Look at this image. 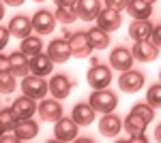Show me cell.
I'll return each instance as SVG.
<instances>
[{
    "mask_svg": "<svg viewBox=\"0 0 161 143\" xmlns=\"http://www.w3.org/2000/svg\"><path fill=\"white\" fill-rule=\"evenodd\" d=\"M88 103L95 107L97 113H112L116 105H118V96L112 90L103 88V90H92V94L88 96Z\"/></svg>",
    "mask_w": 161,
    "mask_h": 143,
    "instance_id": "cell-1",
    "label": "cell"
},
{
    "mask_svg": "<svg viewBox=\"0 0 161 143\" xmlns=\"http://www.w3.org/2000/svg\"><path fill=\"white\" fill-rule=\"evenodd\" d=\"M86 81L92 90H103L112 84V69L105 64H92L86 73Z\"/></svg>",
    "mask_w": 161,
    "mask_h": 143,
    "instance_id": "cell-2",
    "label": "cell"
},
{
    "mask_svg": "<svg viewBox=\"0 0 161 143\" xmlns=\"http://www.w3.org/2000/svg\"><path fill=\"white\" fill-rule=\"evenodd\" d=\"M80 132V124L73 118H64L54 122V139L56 141H75Z\"/></svg>",
    "mask_w": 161,
    "mask_h": 143,
    "instance_id": "cell-3",
    "label": "cell"
},
{
    "mask_svg": "<svg viewBox=\"0 0 161 143\" xmlns=\"http://www.w3.org/2000/svg\"><path fill=\"white\" fill-rule=\"evenodd\" d=\"M22 92L26 96H30V98H43V96L50 92V84L43 77L30 73V75H26L24 81H22Z\"/></svg>",
    "mask_w": 161,
    "mask_h": 143,
    "instance_id": "cell-4",
    "label": "cell"
},
{
    "mask_svg": "<svg viewBox=\"0 0 161 143\" xmlns=\"http://www.w3.org/2000/svg\"><path fill=\"white\" fill-rule=\"evenodd\" d=\"M142 85H144V73L142 71H133V69H129V71L120 73V77H118V88L127 92V94H136L142 90Z\"/></svg>",
    "mask_w": 161,
    "mask_h": 143,
    "instance_id": "cell-5",
    "label": "cell"
},
{
    "mask_svg": "<svg viewBox=\"0 0 161 143\" xmlns=\"http://www.w3.org/2000/svg\"><path fill=\"white\" fill-rule=\"evenodd\" d=\"M133 58L140 62H153V60L159 58V45L153 43V38L146 41H133Z\"/></svg>",
    "mask_w": 161,
    "mask_h": 143,
    "instance_id": "cell-6",
    "label": "cell"
},
{
    "mask_svg": "<svg viewBox=\"0 0 161 143\" xmlns=\"http://www.w3.org/2000/svg\"><path fill=\"white\" fill-rule=\"evenodd\" d=\"M35 100H37V98H30V96L24 94L22 98H17L11 105V111H13V115H15L17 122H19V120H30L35 113H39V105Z\"/></svg>",
    "mask_w": 161,
    "mask_h": 143,
    "instance_id": "cell-7",
    "label": "cell"
},
{
    "mask_svg": "<svg viewBox=\"0 0 161 143\" xmlns=\"http://www.w3.org/2000/svg\"><path fill=\"white\" fill-rule=\"evenodd\" d=\"M56 15L50 11H45V9H39L35 15H32V28H35V32L37 34H52L54 32V28H56Z\"/></svg>",
    "mask_w": 161,
    "mask_h": 143,
    "instance_id": "cell-8",
    "label": "cell"
},
{
    "mask_svg": "<svg viewBox=\"0 0 161 143\" xmlns=\"http://www.w3.org/2000/svg\"><path fill=\"white\" fill-rule=\"evenodd\" d=\"M133 51L131 49H127V47H116V49H112V54H110V64H112V69L114 71H129V69H133Z\"/></svg>",
    "mask_w": 161,
    "mask_h": 143,
    "instance_id": "cell-9",
    "label": "cell"
},
{
    "mask_svg": "<svg viewBox=\"0 0 161 143\" xmlns=\"http://www.w3.org/2000/svg\"><path fill=\"white\" fill-rule=\"evenodd\" d=\"M69 45H71V51H73L75 58H88L95 51L90 38H88V32H75V34H71Z\"/></svg>",
    "mask_w": 161,
    "mask_h": 143,
    "instance_id": "cell-10",
    "label": "cell"
},
{
    "mask_svg": "<svg viewBox=\"0 0 161 143\" xmlns=\"http://www.w3.org/2000/svg\"><path fill=\"white\" fill-rule=\"evenodd\" d=\"M39 115L43 122H56V120L62 118V105L58 98H43L39 103Z\"/></svg>",
    "mask_w": 161,
    "mask_h": 143,
    "instance_id": "cell-11",
    "label": "cell"
},
{
    "mask_svg": "<svg viewBox=\"0 0 161 143\" xmlns=\"http://www.w3.org/2000/svg\"><path fill=\"white\" fill-rule=\"evenodd\" d=\"M47 54H50V58L54 62H67V60L73 56V51H71V45H69V41L67 38H54L50 45H47Z\"/></svg>",
    "mask_w": 161,
    "mask_h": 143,
    "instance_id": "cell-12",
    "label": "cell"
},
{
    "mask_svg": "<svg viewBox=\"0 0 161 143\" xmlns=\"http://www.w3.org/2000/svg\"><path fill=\"white\" fill-rule=\"evenodd\" d=\"M71 90H73V81H71L67 75H54V77H52V81H50V94L54 96V98H58V100L69 98Z\"/></svg>",
    "mask_w": 161,
    "mask_h": 143,
    "instance_id": "cell-13",
    "label": "cell"
},
{
    "mask_svg": "<svg viewBox=\"0 0 161 143\" xmlns=\"http://www.w3.org/2000/svg\"><path fill=\"white\" fill-rule=\"evenodd\" d=\"M120 24H123V13L120 11H114V9H108V7L101 9L99 17H97V26L99 28L112 32V30H118Z\"/></svg>",
    "mask_w": 161,
    "mask_h": 143,
    "instance_id": "cell-14",
    "label": "cell"
},
{
    "mask_svg": "<svg viewBox=\"0 0 161 143\" xmlns=\"http://www.w3.org/2000/svg\"><path fill=\"white\" fill-rule=\"evenodd\" d=\"M120 128H125L123 120L114 113H103V118L99 120V132L103 137H118Z\"/></svg>",
    "mask_w": 161,
    "mask_h": 143,
    "instance_id": "cell-15",
    "label": "cell"
},
{
    "mask_svg": "<svg viewBox=\"0 0 161 143\" xmlns=\"http://www.w3.org/2000/svg\"><path fill=\"white\" fill-rule=\"evenodd\" d=\"M153 30H155V24L150 19H131L129 36L133 41H146V38L153 36Z\"/></svg>",
    "mask_w": 161,
    "mask_h": 143,
    "instance_id": "cell-16",
    "label": "cell"
},
{
    "mask_svg": "<svg viewBox=\"0 0 161 143\" xmlns=\"http://www.w3.org/2000/svg\"><path fill=\"white\" fill-rule=\"evenodd\" d=\"M7 26L11 30V36H15V38H26V36H30V32L35 30L32 28V19H28L26 15H15Z\"/></svg>",
    "mask_w": 161,
    "mask_h": 143,
    "instance_id": "cell-17",
    "label": "cell"
},
{
    "mask_svg": "<svg viewBox=\"0 0 161 143\" xmlns=\"http://www.w3.org/2000/svg\"><path fill=\"white\" fill-rule=\"evenodd\" d=\"M75 9H77V15H80L82 22H92V19L99 17L101 2L99 0H77Z\"/></svg>",
    "mask_w": 161,
    "mask_h": 143,
    "instance_id": "cell-18",
    "label": "cell"
},
{
    "mask_svg": "<svg viewBox=\"0 0 161 143\" xmlns=\"http://www.w3.org/2000/svg\"><path fill=\"white\" fill-rule=\"evenodd\" d=\"M54 71V60L50 58V54H39L35 58H30V73L39 75V77H47Z\"/></svg>",
    "mask_w": 161,
    "mask_h": 143,
    "instance_id": "cell-19",
    "label": "cell"
},
{
    "mask_svg": "<svg viewBox=\"0 0 161 143\" xmlns=\"http://www.w3.org/2000/svg\"><path fill=\"white\" fill-rule=\"evenodd\" d=\"M95 115H97V111H95V107L90 103H77L73 107V111H71V118L80 126H90L95 122Z\"/></svg>",
    "mask_w": 161,
    "mask_h": 143,
    "instance_id": "cell-20",
    "label": "cell"
},
{
    "mask_svg": "<svg viewBox=\"0 0 161 143\" xmlns=\"http://www.w3.org/2000/svg\"><path fill=\"white\" fill-rule=\"evenodd\" d=\"M13 132L17 135L19 141H30V139H35L39 135V124L32 118L30 120H19V122H15Z\"/></svg>",
    "mask_w": 161,
    "mask_h": 143,
    "instance_id": "cell-21",
    "label": "cell"
},
{
    "mask_svg": "<svg viewBox=\"0 0 161 143\" xmlns=\"http://www.w3.org/2000/svg\"><path fill=\"white\" fill-rule=\"evenodd\" d=\"M127 13L131 15V19H150L153 2H148V0H129Z\"/></svg>",
    "mask_w": 161,
    "mask_h": 143,
    "instance_id": "cell-22",
    "label": "cell"
},
{
    "mask_svg": "<svg viewBox=\"0 0 161 143\" xmlns=\"http://www.w3.org/2000/svg\"><path fill=\"white\" fill-rule=\"evenodd\" d=\"M9 58H11V73H15L17 77H26L30 73V58L26 56L22 49L13 51Z\"/></svg>",
    "mask_w": 161,
    "mask_h": 143,
    "instance_id": "cell-23",
    "label": "cell"
},
{
    "mask_svg": "<svg viewBox=\"0 0 161 143\" xmlns=\"http://www.w3.org/2000/svg\"><path fill=\"white\" fill-rule=\"evenodd\" d=\"M22 51H24L28 58H35V56H39V54H43V41H41V36L39 34H30L26 36V38H22Z\"/></svg>",
    "mask_w": 161,
    "mask_h": 143,
    "instance_id": "cell-24",
    "label": "cell"
},
{
    "mask_svg": "<svg viewBox=\"0 0 161 143\" xmlns=\"http://www.w3.org/2000/svg\"><path fill=\"white\" fill-rule=\"evenodd\" d=\"M88 38H90V43H92V47L95 49H105L110 47V32L108 30H103V28H90L88 30Z\"/></svg>",
    "mask_w": 161,
    "mask_h": 143,
    "instance_id": "cell-25",
    "label": "cell"
},
{
    "mask_svg": "<svg viewBox=\"0 0 161 143\" xmlns=\"http://www.w3.org/2000/svg\"><path fill=\"white\" fill-rule=\"evenodd\" d=\"M125 130L129 132V135H133V132H144L146 130V126H148V120H144L142 115H137V113H129L127 118H125Z\"/></svg>",
    "mask_w": 161,
    "mask_h": 143,
    "instance_id": "cell-26",
    "label": "cell"
},
{
    "mask_svg": "<svg viewBox=\"0 0 161 143\" xmlns=\"http://www.w3.org/2000/svg\"><path fill=\"white\" fill-rule=\"evenodd\" d=\"M54 15H56V19H58L62 26H69V24H73L75 19H80L75 7H56V13H54Z\"/></svg>",
    "mask_w": 161,
    "mask_h": 143,
    "instance_id": "cell-27",
    "label": "cell"
},
{
    "mask_svg": "<svg viewBox=\"0 0 161 143\" xmlns=\"http://www.w3.org/2000/svg\"><path fill=\"white\" fill-rule=\"evenodd\" d=\"M15 73L11 71H0V92L2 94H13V90L17 88V81H15Z\"/></svg>",
    "mask_w": 161,
    "mask_h": 143,
    "instance_id": "cell-28",
    "label": "cell"
},
{
    "mask_svg": "<svg viewBox=\"0 0 161 143\" xmlns=\"http://www.w3.org/2000/svg\"><path fill=\"white\" fill-rule=\"evenodd\" d=\"M15 122H17V120L13 115L11 107H4L0 111V135H2V132H11L13 126H15Z\"/></svg>",
    "mask_w": 161,
    "mask_h": 143,
    "instance_id": "cell-29",
    "label": "cell"
},
{
    "mask_svg": "<svg viewBox=\"0 0 161 143\" xmlns=\"http://www.w3.org/2000/svg\"><path fill=\"white\" fill-rule=\"evenodd\" d=\"M146 103L153 105L155 109L161 107V84H155L146 90Z\"/></svg>",
    "mask_w": 161,
    "mask_h": 143,
    "instance_id": "cell-30",
    "label": "cell"
},
{
    "mask_svg": "<svg viewBox=\"0 0 161 143\" xmlns=\"http://www.w3.org/2000/svg\"><path fill=\"white\" fill-rule=\"evenodd\" d=\"M131 113H137V115H142L144 120H153L155 118V107L153 105H148V103H137V105H133L131 107Z\"/></svg>",
    "mask_w": 161,
    "mask_h": 143,
    "instance_id": "cell-31",
    "label": "cell"
},
{
    "mask_svg": "<svg viewBox=\"0 0 161 143\" xmlns=\"http://www.w3.org/2000/svg\"><path fill=\"white\" fill-rule=\"evenodd\" d=\"M127 4H129V0H105V7L114 9V11H123V9H127Z\"/></svg>",
    "mask_w": 161,
    "mask_h": 143,
    "instance_id": "cell-32",
    "label": "cell"
},
{
    "mask_svg": "<svg viewBox=\"0 0 161 143\" xmlns=\"http://www.w3.org/2000/svg\"><path fill=\"white\" fill-rule=\"evenodd\" d=\"M9 36H11V30H9V26H2V28H0V47H7V43H9Z\"/></svg>",
    "mask_w": 161,
    "mask_h": 143,
    "instance_id": "cell-33",
    "label": "cell"
},
{
    "mask_svg": "<svg viewBox=\"0 0 161 143\" xmlns=\"http://www.w3.org/2000/svg\"><path fill=\"white\" fill-rule=\"evenodd\" d=\"M127 141H136V143H146L148 141V139H146V135H144V132H133V135H129V139H127Z\"/></svg>",
    "mask_w": 161,
    "mask_h": 143,
    "instance_id": "cell-34",
    "label": "cell"
},
{
    "mask_svg": "<svg viewBox=\"0 0 161 143\" xmlns=\"http://www.w3.org/2000/svg\"><path fill=\"white\" fill-rule=\"evenodd\" d=\"M0 71H11V58L7 54L0 56Z\"/></svg>",
    "mask_w": 161,
    "mask_h": 143,
    "instance_id": "cell-35",
    "label": "cell"
},
{
    "mask_svg": "<svg viewBox=\"0 0 161 143\" xmlns=\"http://www.w3.org/2000/svg\"><path fill=\"white\" fill-rule=\"evenodd\" d=\"M150 38H153V43H157V45L161 47V26H155V30H153V36H150Z\"/></svg>",
    "mask_w": 161,
    "mask_h": 143,
    "instance_id": "cell-36",
    "label": "cell"
},
{
    "mask_svg": "<svg viewBox=\"0 0 161 143\" xmlns=\"http://www.w3.org/2000/svg\"><path fill=\"white\" fill-rule=\"evenodd\" d=\"M56 2V7H75L77 4V0H54Z\"/></svg>",
    "mask_w": 161,
    "mask_h": 143,
    "instance_id": "cell-37",
    "label": "cell"
},
{
    "mask_svg": "<svg viewBox=\"0 0 161 143\" xmlns=\"http://www.w3.org/2000/svg\"><path fill=\"white\" fill-rule=\"evenodd\" d=\"M4 4H9V7H22L26 0H2Z\"/></svg>",
    "mask_w": 161,
    "mask_h": 143,
    "instance_id": "cell-38",
    "label": "cell"
},
{
    "mask_svg": "<svg viewBox=\"0 0 161 143\" xmlns=\"http://www.w3.org/2000/svg\"><path fill=\"white\" fill-rule=\"evenodd\" d=\"M155 139H157V141H161V124L155 128Z\"/></svg>",
    "mask_w": 161,
    "mask_h": 143,
    "instance_id": "cell-39",
    "label": "cell"
},
{
    "mask_svg": "<svg viewBox=\"0 0 161 143\" xmlns=\"http://www.w3.org/2000/svg\"><path fill=\"white\" fill-rule=\"evenodd\" d=\"M62 38H67V41H69V38H71V32H69V30H62Z\"/></svg>",
    "mask_w": 161,
    "mask_h": 143,
    "instance_id": "cell-40",
    "label": "cell"
},
{
    "mask_svg": "<svg viewBox=\"0 0 161 143\" xmlns=\"http://www.w3.org/2000/svg\"><path fill=\"white\" fill-rule=\"evenodd\" d=\"M35 2H45V0H35Z\"/></svg>",
    "mask_w": 161,
    "mask_h": 143,
    "instance_id": "cell-41",
    "label": "cell"
},
{
    "mask_svg": "<svg viewBox=\"0 0 161 143\" xmlns=\"http://www.w3.org/2000/svg\"><path fill=\"white\" fill-rule=\"evenodd\" d=\"M148 2H157V0H148Z\"/></svg>",
    "mask_w": 161,
    "mask_h": 143,
    "instance_id": "cell-42",
    "label": "cell"
},
{
    "mask_svg": "<svg viewBox=\"0 0 161 143\" xmlns=\"http://www.w3.org/2000/svg\"><path fill=\"white\" fill-rule=\"evenodd\" d=\"M159 81H161V73H159Z\"/></svg>",
    "mask_w": 161,
    "mask_h": 143,
    "instance_id": "cell-43",
    "label": "cell"
}]
</instances>
